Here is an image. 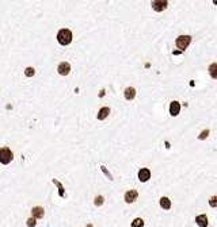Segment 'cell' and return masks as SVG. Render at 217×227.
<instances>
[{
    "instance_id": "obj_1",
    "label": "cell",
    "mask_w": 217,
    "mask_h": 227,
    "mask_svg": "<svg viewBox=\"0 0 217 227\" xmlns=\"http://www.w3.org/2000/svg\"><path fill=\"white\" fill-rule=\"evenodd\" d=\"M72 38H73L72 31L68 30V28H61L57 33V41H58L60 45H62V46L69 45V43L72 42Z\"/></svg>"
},
{
    "instance_id": "obj_2",
    "label": "cell",
    "mask_w": 217,
    "mask_h": 227,
    "mask_svg": "<svg viewBox=\"0 0 217 227\" xmlns=\"http://www.w3.org/2000/svg\"><path fill=\"white\" fill-rule=\"evenodd\" d=\"M14 160V154L8 147H2L0 149V162L3 165H8L11 161Z\"/></svg>"
},
{
    "instance_id": "obj_3",
    "label": "cell",
    "mask_w": 217,
    "mask_h": 227,
    "mask_svg": "<svg viewBox=\"0 0 217 227\" xmlns=\"http://www.w3.org/2000/svg\"><path fill=\"white\" fill-rule=\"evenodd\" d=\"M190 42H191V37L190 35H179L177 38V41H175V43H177V46H178V49H181V50H185L186 47L190 45Z\"/></svg>"
},
{
    "instance_id": "obj_4",
    "label": "cell",
    "mask_w": 217,
    "mask_h": 227,
    "mask_svg": "<svg viewBox=\"0 0 217 227\" xmlns=\"http://www.w3.org/2000/svg\"><path fill=\"white\" fill-rule=\"evenodd\" d=\"M137 197H138V192L136 191V189H130V191H128L126 193H125V201H126L128 204L136 201Z\"/></svg>"
},
{
    "instance_id": "obj_5",
    "label": "cell",
    "mask_w": 217,
    "mask_h": 227,
    "mask_svg": "<svg viewBox=\"0 0 217 227\" xmlns=\"http://www.w3.org/2000/svg\"><path fill=\"white\" fill-rule=\"evenodd\" d=\"M151 178V170L148 168H143L138 170V180L141 182H147Z\"/></svg>"
},
{
    "instance_id": "obj_6",
    "label": "cell",
    "mask_w": 217,
    "mask_h": 227,
    "mask_svg": "<svg viewBox=\"0 0 217 227\" xmlns=\"http://www.w3.org/2000/svg\"><path fill=\"white\" fill-rule=\"evenodd\" d=\"M57 72L61 76H67V74H69V72H71V65H69L68 62H61V64L57 66Z\"/></svg>"
},
{
    "instance_id": "obj_7",
    "label": "cell",
    "mask_w": 217,
    "mask_h": 227,
    "mask_svg": "<svg viewBox=\"0 0 217 227\" xmlns=\"http://www.w3.org/2000/svg\"><path fill=\"white\" fill-rule=\"evenodd\" d=\"M31 215L33 218H36V219H41V218H43L45 215V210H43V207H33V210H31Z\"/></svg>"
},
{
    "instance_id": "obj_8",
    "label": "cell",
    "mask_w": 217,
    "mask_h": 227,
    "mask_svg": "<svg viewBox=\"0 0 217 227\" xmlns=\"http://www.w3.org/2000/svg\"><path fill=\"white\" fill-rule=\"evenodd\" d=\"M179 112H181V104H179L178 102H171V104H170V114H171L172 116H177L179 115Z\"/></svg>"
},
{
    "instance_id": "obj_9",
    "label": "cell",
    "mask_w": 217,
    "mask_h": 227,
    "mask_svg": "<svg viewBox=\"0 0 217 227\" xmlns=\"http://www.w3.org/2000/svg\"><path fill=\"white\" fill-rule=\"evenodd\" d=\"M168 5V2H166V0H163V2H153L152 3V8L155 9V11H163V9H166Z\"/></svg>"
},
{
    "instance_id": "obj_10",
    "label": "cell",
    "mask_w": 217,
    "mask_h": 227,
    "mask_svg": "<svg viewBox=\"0 0 217 227\" xmlns=\"http://www.w3.org/2000/svg\"><path fill=\"white\" fill-rule=\"evenodd\" d=\"M124 95H125V99L126 100H133L134 97H136V89H134L133 87H128L126 89H125Z\"/></svg>"
},
{
    "instance_id": "obj_11",
    "label": "cell",
    "mask_w": 217,
    "mask_h": 227,
    "mask_svg": "<svg viewBox=\"0 0 217 227\" xmlns=\"http://www.w3.org/2000/svg\"><path fill=\"white\" fill-rule=\"evenodd\" d=\"M196 222L198 227H208V216L205 214H202V215H198L196 218Z\"/></svg>"
},
{
    "instance_id": "obj_12",
    "label": "cell",
    "mask_w": 217,
    "mask_h": 227,
    "mask_svg": "<svg viewBox=\"0 0 217 227\" xmlns=\"http://www.w3.org/2000/svg\"><path fill=\"white\" fill-rule=\"evenodd\" d=\"M109 114H110V108H109V107H103V108L99 110L98 116H96V118H98L99 121H103V119H106L109 116Z\"/></svg>"
},
{
    "instance_id": "obj_13",
    "label": "cell",
    "mask_w": 217,
    "mask_h": 227,
    "mask_svg": "<svg viewBox=\"0 0 217 227\" xmlns=\"http://www.w3.org/2000/svg\"><path fill=\"white\" fill-rule=\"evenodd\" d=\"M160 207H162L163 210H170V208H171V200H170L168 197L163 196L160 199Z\"/></svg>"
},
{
    "instance_id": "obj_14",
    "label": "cell",
    "mask_w": 217,
    "mask_h": 227,
    "mask_svg": "<svg viewBox=\"0 0 217 227\" xmlns=\"http://www.w3.org/2000/svg\"><path fill=\"white\" fill-rule=\"evenodd\" d=\"M209 74H210V77L212 78H217V64H212V65H209Z\"/></svg>"
},
{
    "instance_id": "obj_15",
    "label": "cell",
    "mask_w": 217,
    "mask_h": 227,
    "mask_svg": "<svg viewBox=\"0 0 217 227\" xmlns=\"http://www.w3.org/2000/svg\"><path fill=\"white\" fill-rule=\"evenodd\" d=\"M144 226V220L141 218H136V219L132 222V227H143Z\"/></svg>"
},
{
    "instance_id": "obj_16",
    "label": "cell",
    "mask_w": 217,
    "mask_h": 227,
    "mask_svg": "<svg viewBox=\"0 0 217 227\" xmlns=\"http://www.w3.org/2000/svg\"><path fill=\"white\" fill-rule=\"evenodd\" d=\"M34 73H36V70H34V68H31V66H29V68L24 69V74H26L27 77H33Z\"/></svg>"
},
{
    "instance_id": "obj_17",
    "label": "cell",
    "mask_w": 217,
    "mask_h": 227,
    "mask_svg": "<svg viewBox=\"0 0 217 227\" xmlns=\"http://www.w3.org/2000/svg\"><path fill=\"white\" fill-rule=\"evenodd\" d=\"M36 225H37L36 218H30V219H27V226L29 227H36Z\"/></svg>"
},
{
    "instance_id": "obj_18",
    "label": "cell",
    "mask_w": 217,
    "mask_h": 227,
    "mask_svg": "<svg viewBox=\"0 0 217 227\" xmlns=\"http://www.w3.org/2000/svg\"><path fill=\"white\" fill-rule=\"evenodd\" d=\"M209 206L210 207H217V196H212L209 199Z\"/></svg>"
},
{
    "instance_id": "obj_19",
    "label": "cell",
    "mask_w": 217,
    "mask_h": 227,
    "mask_svg": "<svg viewBox=\"0 0 217 227\" xmlns=\"http://www.w3.org/2000/svg\"><path fill=\"white\" fill-rule=\"evenodd\" d=\"M53 182H54V184L58 187V189H60V196H64V191H62V185H61V182H58L57 180H54V178H53Z\"/></svg>"
},
{
    "instance_id": "obj_20",
    "label": "cell",
    "mask_w": 217,
    "mask_h": 227,
    "mask_svg": "<svg viewBox=\"0 0 217 227\" xmlns=\"http://www.w3.org/2000/svg\"><path fill=\"white\" fill-rule=\"evenodd\" d=\"M103 203V197L102 196H96L95 197V206H100Z\"/></svg>"
},
{
    "instance_id": "obj_21",
    "label": "cell",
    "mask_w": 217,
    "mask_h": 227,
    "mask_svg": "<svg viewBox=\"0 0 217 227\" xmlns=\"http://www.w3.org/2000/svg\"><path fill=\"white\" fill-rule=\"evenodd\" d=\"M208 134H209V131H208V130H205V131H204L202 132V134H201L200 135V139H205V138H206V135Z\"/></svg>"
}]
</instances>
